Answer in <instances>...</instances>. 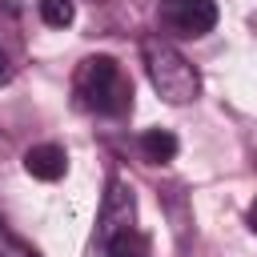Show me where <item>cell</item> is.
<instances>
[{"label":"cell","mask_w":257,"mask_h":257,"mask_svg":"<svg viewBox=\"0 0 257 257\" xmlns=\"http://www.w3.org/2000/svg\"><path fill=\"white\" fill-rule=\"evenodd\" d=\"M0 4H4V8H12V12H16V8H24V4H28V0H0Z\"/></svg>","instance_id":"obj_12"},{"label":"cell","mask_w":257,"mask_h":257,"mask_svg":"<svg viewBox=\"0 0 257 257\" xmlns=\"http://www.w3.org/2000/svg\"><path fill=\"white\" fill-rule=\"evenodd\" d=\"M36 12H40V20H44L48 28H68L72 16H76L72 0H36Z\"/></svg>","instance_id":"obj_8"},{"label":"cell","mask_w":257,"mask_h":257,"mask_svg":"<svg viewBox=\"0 0 257 257\" xmlns=\"http://www.w3.org/2000/svg\"><path fill=\"white\" fill-rule=\"evenodd\" d=\"M8 80H12V64H8V56L0 48V84H8Z\"/></svg>","instance_id":"obj_10"},{"label":"cell","mask_w":257,"mask_h":257,"mask_svg":"<svg viewBox=\"0 0 257 257\" xmlns=\"http://www.w3.org/2000/svg\"><path fill=\"white\" fill-rule=\"evenodd\" d=\"M177 137L169 133V128H145L141 133V153H145V161H153V165H165V161H173L177 157Z\"/></svg>","instance_id":"obj_7"},{"label":"cell","mask_w":257,"mask_h":257,"mask_svg":"<svg viewBox=\"0 0 257 257\" xmlns=\"http://www.w3.org/2000/svg\"><path fill=\"white\" fill-rule=\"evenodd\" d=\"M141 56H145L149 80H153V88H157L161 100H169V104H189V100H197L201 76H197V68H193L169 40L149 36V40L141 44Z\"/></svg>","instance_id":"obj_2"},{"label":"cell","mask_w":257,"mask_h":257,"mask_svg":"<svg viewBox=\"0 0 257 257\" xmlns=\"http://www.w3.org/2000/svg\"><path fill=\"white\" fill-rule=\"evenodd\" d=\"M24 169H28V177H36V181H60V177L68 173V153H64L60 145H52V141L32 145V149L24 153Z\"/></svg>","instance_id":"obj_4"},{"label":"cell","mask_w":257,"mask_h":257,"mask_svg":"<svg viewBox=\"0 0 257 257\" xmlns=\"http://www.w3.org/2000/svg\"><path fill=\"white\" fill-rule=\"evenodd\" d=\"M133 213H137L133 193H124V185H120V181H112V185H108V197H104V209H100L96 241H100V237H108V233H116V229H124V225H133Z\"/></svg>","instance_id":"obj_5"},{"label":"cell","mask_w":257,"mask_h":257,"mask_svg":"<svg viewBox=\"0 0 257 257\" xmlns=\"http://www.w3.org/2000/svg\"><path fill=\"white\" fill-rule=\"evenodd\" d=\"M0 257H36V249H32L28 241H20L12 229L0 225Z\"/></svg>","instance_id":"obj_9"},{"label":"cell","mask_w":257,"mask_h":257,"mask_svg":"<svg viewBox=\"0 0 257 257\" xmlns=\"http://www.w3.org/2000/svg\"><path fill=\"white\" fill-rule=\"evenodd\" d=\"M245 225H249V233L257 237V201H253V205L245 209Z\"/></svg>","instance_id":"obj_11"},{"label":"cell","mask_w":257,"mask_h":257,"mask_svg":"<svg viewBox=\"0 0 257 257\" xmlns=\"http://www.w3.org/2000/svg\"><path fill=\"white\" fill-rule=\"evenodd\" d=\"M217 16H221L217 0H161L157 4V24L181 40H197V36L213 32Z\"/></svg>","instance_id":"obj_3"},{"label":"cell","mask_w":257,"mask_h":257,"mask_svg":"<svg viewBox=\"0 0 257 257\" xmlns=\"http://www.w3.org/2000/svg\"><path fill=\"white\" fill-rule=\"evenodd\" d=\"M72 88L80 104L96 116H124L133 108V80L112 56H84L72 76Z\"/></svg>","instance_id":"obj_1"},{"label":"cell","mask_w":257,"mask_h":257,"mask_svg":"<svg viewBox=\"0 0 257 257\" xmlns=\"http://www.w3.org/2000/svg\"><path fill=\"white\" fill-rule=\"evenodd\" d=\"M100 249H104V257H153V241L137 225H124V229L100 237Z\"/></svg>","instance_id":"obj_6"}]
</instances>
